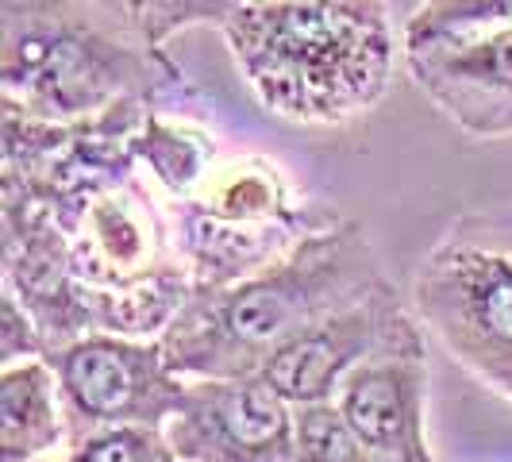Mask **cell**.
<instances>
[{
  "label": "cell",
  "mask_w": 512,
  "mask_h": 462,
  "mask_svg": "<svg viewBox=\"0 0 512 462\" xmlns=\"http://www.w3.org/2000/svg\"><path fill=\"white\" fill-rule=\"evenodd\" d=\"M220 35L255 101L297 128L359 124L405 70L389 0H243Z\"/></svg>",
  "instance_id": "6da1fadb"
},
{
  "label": "cell",
  "mask_w": 512,
  "mask_h": 462,
  "mask_svg": "<svg viewBox=\"0 0 512 462\" xmlns=\"http://www.w3.org/2000/svg\"><path fill=\"white\" fill-rule=\"evenodd\" d=\"M385 278L366 228L332 216L278 262L224 289L193 293L162 332V347L185 378L258 374L293 339Z\"/></svg>",
  "instance_id": "7a4b0ae2"
},
{
  "label": "cell",
  "mask_w": 512,
  "mask_h": 462,
  "mask_svg": "<svg viewBox=\"0 0 512 462\" xmlns=\"http://www.w3.org/2000/svg\"><path fill=\"white\" fill-rule=\"evenodd\" d=\"M193 93L166 47L93 0H0V104L47 124H85L120 104Z\"/></svg>",
  "instance_id": "3957f363"
},
{
  "label": "cell",
  "mask_w": 512,
  "mask_h": 462,
  "mask_svg": "<svg viewBox=\"0 0 512 462\" xmlns=\"http://www.w3.org/2000/svg\"><path fill=\"white\" fill-rule=\"evenodd\" d=\"M332 212L308 205L278 158L220 154L208 178L170 205L174 243L193 293H212L289 255Z\"/></svg>",
  "instance_id": "277c9868"
},
{
  "label": "cell",
  "mask_w": 512,
  "mask_h": 462,
  "mask_svg": "<svg viewBox=\"0 0 512 462\" xmlns=\"http://www.w3.org/2000/svg\"><path fill=\"white\" fill-rule=\"evenodd\" d=\"M409 305L466 374L489 385L512 366V255L455 224L416 266Z\"/></svg>",
  "instance_id": "5b68a950"
},
{
  "label": "cell",
  "mask_w": 512,
  "mask_h": 462,
  "mask_svg": "<svg viewBox=\"0 0 512 462\" xmlns=\"http://www.w3.org/2000/svg\"><path fill=\"white\" fill-rule=\"evenodd\" d=\"M58 374L70 439L104 428H166L185 397V374L162 339L89 332L47 355Z\"/></svg>",
  "instance_id": "8992f818"
},
{
  "label": "cell",
  "mask_w": 512,
  "mask_h": 462,
  "mask_svg": "<svg viewBox=\"0 0 512 462\" xmlns=\"http://www.w3.org/2000/svg\"><path fill=\"white\" fill-rule=\"evenodd\" d=\"M428 347L432 339L412 312L409 297H401L393 278H385L351 305L335 308L301 339H293L258 374L293 405H320L335 401L339 385L366 362Z\"/></svg>",
  "instance_id": "52a82bcc"
},
{
  "label": "cell",
  "mask_w": 512,
  "mask_h": 462,
  "mask_svg": "<svg viewBox=\"0 0 512 462\" xmlns=\"http://www.w3.org/2000/svg\"><path fill=\"white\" fill-rule=\"evenodd\" d=\"M162 436L181 462H297V405L262 374L189 378Z\"/></svg>",
  "instance_id": "ba28073f"
},
{
  "label": "cell",
  "mask_w": 512,
  "mask_h": 462,
  "mask_svg": "<svg viewBox=\"0 0 512 462\" xmlns=\"http://www.w3.org/2000/svg\"><path fill=\"white\" fill-rule=\"evenodd\" d=\"M405 74L470 139H512V27L405 43Z\"/></svg>",
  "instance_id": "9c48e42d"
},
{
  "label": "cell",
  "mask_w": 512,
  "mask_h": 462,
  "mask_svg": "<svg viewBox=\"0 0 512 462\" xmlns=\"http://www.w3.org/2000/svg\"><path fill=\"white\" fill-rule=\"evenodd\" d=\"M428 351L366 362L339 385L335 405L374 451L393 462H439L428 436Z\"/></svg>",
  "instance_id": "30bf717a"
},
{
  "label": "cell",
  "mask_w": 512,
  "mask_h": 462,
  "mask_svg": "<svg viewBox=\"0 0 512 462\" xmlns=\"http://www.w3.org/2000/svg\"><path fill=\"white\" fill-rule=\"evenodd\" d=\"M70 443V416L51 359L0 366V462H39Z\"/></svg>",
  "instance_id": "8fae6325"
},
{
  "label": "cell",
  "mask_w": 512,
  "mask_h": 462,
  "mask_svg": "<svg viewBox=\"0 0 512 462\" xmlns=\"http://www.w3.org/2000/svg\"><path fill=\"white\" fill-rule=\"evenodd\" d=\"M220 162L216 135L189 112L151 104L135 131V166L166 205L185 201Z\"/></svg>",
  "instance_id": "7c38bea8"
},
{
  "label": "cell",
  "mask_w": 512,
  "mask_h": 462,
  "mask_svg": "<svg viewBox=\"0 0 512 462\" xmlns=\"http://www.w3.org/2000/svg\"><path fill=\"white\" fill-rule=\"evenodd\" d=\"M297 462H393L343 420L335 401L297 405Z\"/></svg>",
  "instance_id": "4fadbf2b"
},
{
  "label": "cell",
  "mask_w": 512,
  "mask_h": 462,
  "mask_svg": "<svg viewBox=\"0 0 512 462\" xmlns=\"http://www.w3.org/2000/svg\"><path fill=\"white\" fill-rule=\"evenodd\" d=\"M512 27V0H420L401 24L405 43Z\"/></svg>",
  "instance_id": "5bb4252c"
},
{
  "label": "cell",
  "mask_w": 512,
  "mask_h": 462,
  "mask_svg": "<svg viewBox=\"0 0 512 462\" xmlns=\"http://www.w3.org/2000/svg\"><path fill=\"white\" fill-rule=\"evenodd\" d=\"M239 4L243 0H131L128 20L151 47H170V39L193 27L220 31Z\"/></svg>",
  "instance_id": "9a60e30c"
},
{
  "label": "cell",
  "mask_w": 512,
  "mask_h": 462,
  "mask_svg": "<svg viewBox=\"0 0 512 462\" xmlns=\"http://www.w3.org/2000/svg\"><path fill=\"white\" fill-rule=\"evenodd\" d=\"M70 462H181L158 428H104L70 443Z\"/></svg>",
  "instance_id": "2e32d148"
},
{
  "label": "cell",
  "mask_w": 512,
  "mask_h": 462,
  "mask_svg": "<svg viewBox=\"0 0 512 462\" xmlns=\"http://www.w3.org/2000/svg\"><path fill=\"white\" fill-rule=\"evenodd\" d=\"M20 359H47V343H43L24 301L0 285V366Z\"/></svg>",
  "instance_id": "e0dca14e"
},
{
  "label": "cell",
  "mask_w": 512,
  "mask_h": 462,
  "mask_svg": "<svg viewBox=\"0 0 512 462\" xmlns=\"http://www.w3.org/2000/svg\"><path fill=\"white\" fill-rule=\"evenodd\" d=\"M455 228L474 235V239H486V243L512 255V205L501 208V212H466L455 220Z\"/></svg>",
  "instance_id": "ac0fdd59"
},
{
  "label": "cell",
  "mask_w": 512,
  "mask_h": 462,
  "mask_svg": "<svg viewBox=\"0 0 512 462\" xmlns=\"http://www.w3.org/2000/svg\"><path fill=\"white\" fill-rule=\"evenodd\" d=\"M489 389H493V393H501V397H509V401H512V366H509V370H501V374H497V378L489 382Z\"/></svg>",
  "instance_id": "d6986e66"
},
{
  "label": "cell",
  "mask_w": 512,
  "mask_h": 462,
  "mask_svg": "<svg viewBox=\"0 0 512 462\" xmlns=\"http://www.w3.org/2000/svg\"><path fill=\"white\" fill-rule=\"evenodd\" d=\"M93 4H101V8H108V12H116V16H124V20H128L131 0H93Z\"/></svg>",
  "instance_id": "ffe728a7"
},
{
  "label": "cell",
  "mask_w": 512,
  "mask_h": 462,
  "mask_svg": "<svg viewBox=\"0 0 512 462\" xmlns=\"http://www.w3.org/2000/svg\"><path fill=\"white\" fill-rule=\"evenodd\" d=\"M39 462H70V447H66V451H58V455H47V459H39Z\"/></svg>",
  "instance_id": "44dd1931"
}]
</instances>
